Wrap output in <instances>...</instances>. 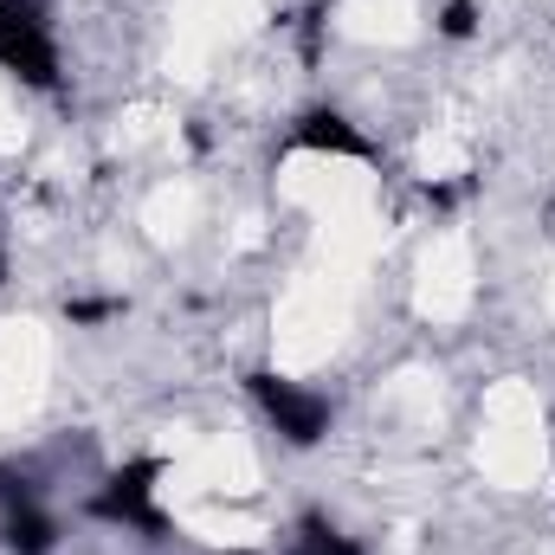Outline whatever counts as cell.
I'll return each instance as SVG.
<instances>
[{"instance_id":"obj_11","label":"cell","mask_w":555,"mask_h":555,"mask_svg":"<svg viewBox=\"0 0 555 555\" xmlns=\"http://www.w3.org/2000/svg\"><path fill=\"white\" fill-rule=\"evenodd\" d=\"M550 214H555V207H550Z\"/></svg>"},{"instance_id":"obj_4","label":"cell","mask_w":555,"mask_h":555,"mask_svg":"<svg viewBox=\"0 0 555 555\" xmlns=\"http://www.w3.org/2000/svg\"><path fill=\"white\" fill-rule=\"evenodd\" d=\"M0 498H7V530H0V537H7V550H13V555H52V543H59L52 517H46V511H39V504L7 478V472H0Z\"/></svg>"},{"instance_id":"obj_6","label":"cell","mask_w":555,"mask_h":555,"mask_svg":"<svg viewBox=\"0 0 555 555\" xmlns=\"http://www.w3.org/2000/svg\"><path fill=\"white\" fill-rule=\"evenodd\" d=\"M297 555H362L336 524H323V517H304L297 524Z\"/></svg>"},{"instance_id":"obj_7","label":"cell","mask_w":555,"mask_h":555,"mask_svg":"<svg viewBox=\"0 0 555 555\" xmlns=\"http://www.w3.org/2000/svg\"><path fill=\"white\" fill-rule=\"evenodd\" d=\"M439 26H446V39H472V26H478V7H472V0H452Z\"/></svg>"},{"instance_id":"obj_9","label":"cell","mask_w":555,"mask_h":555,"mask_svg":"<svg viewBox=\"0 0 555 555\" xmlns=\"http://www.w3.org/2000/svg\"><path fill=\"white\" fill-rule=\"evenodd\" d=\"M0 278H7V253H0Z\"/></svg>"},{"instance_id":"obj_8","label":"cell","mask_w":555,"mask_h":555,"mask_svg":"<svg viewBox=\"0 0 555 555\" xmlns=\"http://www.w3.org/2000/svg\"><path fill=\"white\" fill-rule=\"evenodd\" d=\"M117 310H124L117 297H78V304H72V323H104V317H117Z\"/></svg>"},{"instance_id":"obj_5","label":"cell","mask_w":555,"mask_h":555,"mask_svg":"<svg viewBox=\"0 0 555 555\" xmlns=\"http://www.w3.org/2000/svg\"><path fill=\"white\" fill-rule=\"evenodd\" d=\"M297 142L304 149H330V155H356V162L375 155V142L362 137V130H349V117H336V111H310L297 124Z\"/></svg>"},{"instance_id":"obj_10","label":"cell","mask_w":555,"mask_h":555,"mask_svg":"<svg viewBox=\"0 0 555 555\" xmlns=\"http://www.w3.org/2000/svg\"><path fill=\"white\" fill-rule=\"evenodd\" d=\"M310 7H330V0H310Z\"/></svg>"},{"instance_id":"obj_1","label":"cell","mask_w":555,"mask_h":555,"mask_svg":"<svg viewBox=\"0 0 555 555\" xmlns=\"http://www.w3.org/2000/svg\"><path fill=\"white\" fill-rule=\"evenodd\" d=\"M0 72L52 91L59 85V52H52V33H46V13L39 0H0Z\"/></svg>"},{"instance_id":"obj_2","label":"cell","mask_w":555,"mask_h":555,"mask_svg":"<svg viewBox=\"0 0 555 555\" xmlns=\"http://www.w3.org/2000/svg\"><path fill=\"white\" fill-rule=\"evenodd\" d=\"M246 388H253V401L272 414V426L291 439V446H317V439L330 433V401H323V395L284 382V375H272V369H253Z\"/></svg>"},{"instance_id":"obj_3","label":"cell","mask_w":555,"mask_h":555,"mask_svg":"<svg viewBox=\"0 0 555 555\" xmlns=\"http://www.w3.org/2000/svg\"><path fill=\"white\" fill-rule=\"evenodd\" d=\"M155 478H162V459H137V465H124V472L91 498V517L124 524V530H142V537H162L168 517L155 511Z\"/></svg>"}]
</instances>
